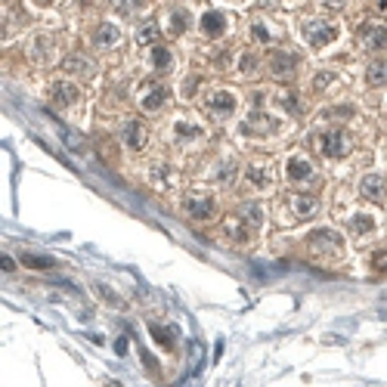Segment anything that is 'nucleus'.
<instances>
[{
  "mask_svg": "<svg viewBox=\"0 0 387 387\" xmlns=\"http://www.w3.org/2000/svg\"><path fill=\"white\" fill-rule=\"evenodd\" d=\"M236 106H239V100L230 90H214V93L205 96V109L211 115H217V118H230V115L236 112Z\"/></svg>",
  "mask_w": 387,
  "mask_h": 387,
  "instance_id": "obj_7",
  "label": "nucleus"
},
{
  "mask_svg": "<svg viewBox=\"0 0 387 387\" xmlns=\"http://www.w3.org/2000/svg\"><path fill=\"white\" fill-rule=\"evenodd\" d=\"M59 133H63V140H65V146H69V149H71V152H84V149H87V146H84V140H81V137H78V133H75V131H69V127H65V124H59Z\"/></svg>",
  "mask_w": 387,
  "mask_h": 387,
  "instance_id": "obj_27",
  "label": "nucleus"
},
{
  "mask_svg": "<svg viewBox=\"0 0 387 387\" xmlns=\"http://www.w3.org/2000/svg\"><path fill=\"white\" fill-rule=\"evenodd\" d=\"M186 25H189V16H186V10H180V13H174V16H170V28H174L177 34H180V32H186Z\"/></svg>",
  "mask_w": 387,
  "mask_h": 387,
  "instance_id": "obj_32",
  "label": "nucleus"
},
{
  "mask_svg": "<svg viewBox=\"0 0 387 387\" xmlns=\"http://www.w3.org/2000/svg\"><path fill=\"white\" fill-rule=\"evenodd\" d=\"M168 100H170V90H168V84H162V81L143 84V90L137 93L140 109H146V112H158V109H164L168 106Z\"/></svg>",
  "mask_w": 387,
  "mask_h": 387,
  "instance_id": "obj_4",
  "label": "nucleus"
},
{
  "mask_svg": "<svg viewBox=\"0 0 387 387\" xmlns=\"http://www.w3.org/2000/svg\"><path fill=\"white\" fill-rule=\"evenodd\" d=\"M257 69V56H251V53H245V56H242V71H245V75H251V71H254Z\"/></svg>",
  "mask_w": 387,
  "mask_h": 387,
  "instance_id": "obj_34",
  "label": "nucleus"
},
{
  "mask_svg": "<svg viewBox=\"0 0 387 387\" xmlns=\"http://www.w3.org/2000/svg\"><path fill=\"white\" fill-rule=\"evenodd\" d=\"M118 7L124 10V13H131V7H143V0H118Z\"/></svg>",
  "mask_w": 387,
  "mask_h": 387,
  "instance_id": "obj_36",
  "label": "nucleus"
},
{
  "mask_svg": "<svg viewBox=\"0 0 387 387\" xmlns=\"http://www.w3.org/2000/svg\"><path fill=\"white\" fill-rule=\"evenodd\" d=\"M242 131H245V133H251V131H254V133H273V131H276V121L267 118L263 112H251L248 118H245Z\"/></svg>",
  "mask_w": 387,
  "mask_h": 387,
  "instance_id": "obj_17",
  "label": "nucleus"
},
{
  "mask_svg": "<svg viewBox=\"0 0 387 387\" xmlns=\"http://www.w3.org/2000/svg\"><path fill=\"white\" fill-rule=\"evenodd\" d=\"M149 63L155 65V69H168V65H170V50H168V47H152Z\"/></svg>",
  "mask_w": 387,
  "mask_h": 387,
  "instance_id": "obj_28",
  "label": "nucleus"
},
{
  "mask_svg": "<svg viewBox=\"0 0 387 387\" xmlns=\"http://www.w3.org/2000/svg\"><path fill=\"white\" fill-rule=\"evenodd\" d=\"M307 251H310L313 257H319V261H341L344 257L341 239L331 230H313L310 236H307Z\"/></svg>",
  "mask_w": 387,
  "mask_h": 387,
  "instance_id": "obj_2",
  "label": "nucleus"
},
{
  "mask_svg": "<svg viewBox=\"0 0 387 387\" xmlns=\"http://www.w3.org/2000/svg\"><path fill=\"white\" fill-rule=\"evenodd\" d=\"M214 208H217V201H214V195H211V192L192 189V192L183 195V211H186L189 217H195V220H208V217H214Z\"/></svg>",
  "mask_w": 387,
  "mask_h": 387,
  "instance_id": "obj_3",
  "label": "nucleus"
},
{
  "mask_svg": "<svg viewBox=\"0 0 387 387\" xmlns=\"http://www.w3.org/2000/svg\"><path fill=\"white\" fill-rule=\"evenodd\" d=\"M236 170H239V164L232 162V158H220L217 168H214V183H220V186H230V183L236 180Z\"/></svg>",
  "mask_w": 387,
  "mask_h": 387,
  "instance_id": "obj_19",
  "label": "nucleus"
},
{
  "mask_svg": "<svg viewBox=\"0 0 387 387\" xmlns=\"http://www.w3.org/2000/svg\"><path fill=\"white\" fill-rule=\"evenodd\" d=\"M276 106H285L288 112H294V115L300 112V100H298V93H291V90H282V93H276Z\"/></svg>",
  "mask_w": 387,
  "mask_h": 387,
  "instance_id": "obj_25",
  "label": "nucleus"
},
{
  "mask_svg": "<svg viewBox=\"0 0 387 387\" xmlns=\"http://www.w3.org/2000/svg\"><path fill=\"white\" fill-rule=\"evenodd\" d=\"M121 140H124V146L131 152H140L149 143V131H146V124H140V121H127V124L121 127Z\"/></svg>",
  "mask_w": 387,
  "mask_h": 387,
  "instance_id": "obj_10",
  "label": "nucleus"
},
{
  "mask_svg": "<svg viewBox=\"0 0 387 387\" xmlns=\"http://www.w3.org/2000/svg\"><path fill=\"white\" fill-rule=\"evenodd\" d=\"M261 223H263V211H261V205H242L239 211H232L230 217H226V223H223V230H226V236L232 239V242H248V239H254V232L261 230Z\"/></svg>",
  "mask_w": 387,
  "mask_h": 387,
  "instance_id": "obj_1",
  "label": "nucleus"
},
{
  "mask_svg": "<svg viewBox=\"0 0 387 387\" xmlns=\"http://www.w3.org/2000/svg\"><path fill=\"white\" fill-rule=\"evenodd\" d=\"M366 81L372 84V87H384L387 84V59H372V65H368V71H366Z\"/></svg>",
  "mask_w": 387,
  "mask_h": 387,
  "instance_id": "obj_21",
  "label": "nucleus"
},
{
  "mask_svg": "<svg viewBox=\"0 0 387 387\" xmlns=\"http://www.w3.org/2000/svg\"><path fill=\"white\" fill-rule=\"evenodd\" d=\"M245 183H248V186H257V189L269 186V183H273V170H269V164H261V162L248 164V170H245Z\"/></svg>",
  "mask_w": 387,
  "mask_h": 387,
  "instance_id": "obj_15",
  "label": "nucleus"
},
{
  "mask_svg": "<svg viewBox=\"0 0 387 387\" xmlns=\"http://www.w3.org/2000/svg\"><path fill=\"white\" fill-rule=\"evenodd\" d=\"M38 3H44V7H47V3H56V0H38Z\"/></svg>",
  "mask_w": 387,
  "mask_h": 387,
  "instance_id": "obj_38",
  "label": "nucleus"
},
{
  "mask_svg": "<svg viewBox=\"0 0 387 387\" xmlns=\"http://www.w3.org/2000/svg\"><path fill=\"white\" fill-rule=\"evenodd\" d=\"M50 100L56 109H71V106H78V100H81V90L69 81H56L50 87Z\"/></svg>",
  "mask_w": 387,
  "mask_h": 387,
  "instance_id": "obj_9",
  "label": "nucleus"
},
{
  "mask_svg": "<svg viewBox=\"0 0 387 387\" xmlns=\"http://www.w3.org/2000/svg\"><path fill=\"white\" fill-rule=\"evenodd\" d=\"M360 192H362V199H366V201H372V205H381V201H384V195H387V183H384V177H381V174H368V177H362Z\"/></svg>",
  "mask_w": 387,
  "mask_h": 387,
  "instance_id": "obj_11",
  "label": "nucleus"
},
{
  "mask_svg": "<svg viewBox=\"0 0 387 387\" xmlns=\"http://www.w3.org/2000/svg\"><path fill=\"white\" fill-rule=\"evenodd\" d=\"M223 32H226V16L220 10H205V16H201V34L220 38Z\"/></svg>",
  "mask_w": 387,
  "mask_h": 387,
  "instance_id": "obj_13",
  "label": "nucleus"
},
{
  "mask_svg": "<svg viewBox=\"0 0 387 387\" xmlns=\"http://www.w3.org/2000/svg\"><path fill=\"white\" fill-rule=\"evenodd\" d=\"M322 3H325V7H329V10H341L344 3H347V0H322Z\"/></svg>",
  "mask_w": 387,
  "mask_h": 387,
  "instance_id": "obj_37",
  "label": "nucleus"
},
{
  "mask_svg": "<svg viewBox=\"0 0 387 387\" xmlns=\"http://www.w3.org/2000/svg\"><path fill=\"white\" fill-rule=\"evenodd\" d=\"M350 137L344 131H338V127H331V131L322 133V140H319V149H322L325 158H344L350 152Z\"/></svg>",
  "mask_w": 387,
  "mask_h": 387,
  "instance_id": "obj_6",
  "label": "nucleus"
},
{
  "mask_svg": "<svg viewBox=\"0 0 387 387\" xmlns=\"http://www.w3.org/2000/svg\"><path fill=\"white\" fill-rule=\"evenodd\" d=\"M118 25H112V22H106V25H100L96 28V34H93V44L96 47H115L118 44Z\"/></svg>",
  "mask_w": 387,
  "mask_h": 387,
  "instance_id": "obj_20",
  "label": "nucleus"
},
{
  "mask_svg": "<svg viewBox=\"0 0 387 387\" xmlns=\"http://www.w3.org/2000/svg\"><path fill=\"white\" fill-rule=\"evenodd\" d=\"M372 269L375 273H381V276H387V248H381V251H375L372 254Z\"/></svg>",
  "mask_w": 387,
  "mask_h": 387,
  "instance_id": "obj_31",
  "label": "nucleus"
},
{
  "mask_svg": "<svg viewBox=\"0 0 387 387\" xmlns=\"http://www.w3.org/2000/svg\"><path fill=\"white\" fill-rule=\"evenodd\" d=\"M205 137V131H201L199 124H192V121H177L174 124V140L177 143H195V140Z\"/></svg>",
  "mask_w": 387,
  "mask_h": 387,
  "instance_id": "obj_18",
  "label": "nucleus"
},
{
  "mask_svg": "<svg viewBox=\"0 0 387 387\" xmlns=\"http://www.w3.org/2000/svg\"><path fill=\"white\" fill-rule=\"evenodd\" d=\"M298 53L291 50H276L273 56H269V71H273L276 78H291L294 71H298Z\"/></svg>",
  "mask_w": 387,
  "mask_h": 387,
  "instance_id": "obj_8",
  "label": "nucleus"
},
{
  "mask_svg": "<svg viewBox=\"0 0 387 387\" xmlns=\"http://www.w3.org/2000/svg\"><path fill=\"white\" fill-rule=\"evenodd\" d=\"M162 186V189H168V186H174V170L168 168V164H155V170H152V186Z\"/></svg>",
  "mask_w": 387,
  "mask_h": 387,
  "instance_id": "obj_24",
  "label": "nucleus"
},
{
  "mask_svg": "<svg viewBox=\"0 0 387 387\" xmlns=\"http://www.w3.org/2000/svg\"><path fill=\"white\" fill-rule=\"evenodd\" d=\"M152 41H158V25H146L140 32V44H152Z\"/></svg>",
  "mask_w": 387,
  "mask_h": 387,
  "instance_id": "obj_33",
  "label": "nucleus"
},
{
  "mask_svg": "<svg viewBox=\"0 0 387 387\" xmlns=\"http://www.w3.org/2000/svg\"><path fill=\"white\" fill-rule=\"evenodd\" d=\"M22 263H25V267H34V269H50L53 263V257H47V254H25L22 257Z\"/></svg>",
  "mask_w": 387,
  "mask_h": 387,
  "instance_id": "obj_30",
  "label": "nucleus"
},
{
  "mask_svg": "<svg viewBox=\"0 0 387 387\" xmlns=\"http://www.w3.org/2000/svg\"><path fill=\"white\" fill-rule=\"evenodd\" d=\"M362 47H368V50H381V47H387V25H378V22L362 25Z\"/></svg>",
  "mask_w": 387,
  "mask_h": 387,
  "instance_id": "obj_12",
  "label": "nucleus"
},
{
  "mask_svg": "<svg viewBox=\"0 0 387 387\" xmlns=\"http://www.w3.org/2000/svg\"><path fill=\"white\" fill-rule=\"evenodd\" d=\"M288 205H291L294 217H316V211H319V201L313 195H291Z\"/></svg>",
  "mask_w": 387,
  "mask_h": 387,
  "instance_id": "obj_16",
  "label": "nucleus"
},
{
  "mask_svg": "<svg viewBox=\"0 0 387 387\" xmlns=\"http://www.w3.org/2000/svg\"><path fill=\"white\" fill-rule=\"evenodd\" d=\"M313 164L307 162L304 155H291L288 158V180L291 183H304V180H313Z\"/></svg>",
  "mask_w": 387,
  "mask_h": 387,
  "instance_id": "obj_14",
  "label": "nucleus"
},
{
  "mask_svg": "<svg viewBox=\"0 0 387 387\" xmlns=\"http://www.w3.org/2000/svg\"><path fill=\"white\" fill-rule=\"evenodd\" d=\"M251 38H257V41H261V44H269V41H273L276 34H273V28H269L267 22H261V19H257V22H251Z\"/></svg>",
  "mask_w": 387,
  "mask_h": 387,
  "instance_id": "obj_26",
  "label": "nucleus"
},
{
  "mask_svg": "<svg viewBox=\"0 0 387 387\" xmlns=\"http://www.w3.org/2000/svg\"><path fill=\"white\" fill-rule=\"evenodd\" d=\"M300 32H304V38L310 41L313 47H325V44H331V41L338 38V25L322 22V19H307L304 25H300Z\"/></svg>",
  "mask_w": 387,
  "mask_h": 387,
  "instance_id": "obj_5",
  "label": "nucleus"
},
{
  "mask_svg": "<svg viewBox=\"0 0 387 387\" xmlns=\"http://www.w3.org/2000/svg\"><path fill=\"white\" fill-rule=\"evenodd\" d=\"M149 329H152V338H155V341L162 344V347H170V344H174L177 329H162V325H155V322H152Z\"/></svg>",
  "mask_w": 387,
  "mask_h": 387,
  "instance_id": "obj_29",
  "label": "nucleus"
},
{
  "mask_svg": "<svg viewBox=\"0 0 387 387\" xmlns=\"http://www.w3.org/2000/svg\"><path fill=\"white\" fill-rule=\"evenodd\" d=\"M331 81H335V75H319V78H316V90L331 87Z\"/></svg>",
  "mask_w": 387,
  "mask_h": 387,
  "instance_id": "obj_35",
  "label": "nucleus"
},
{
  "mask_svg": "<svg viewBox=\"0 0 387 387\" xmlns=\"http://www.w3.org/2000/svg\"><path fill=\"white\" fill-rule=\"evenodd\" d=\"M372 230H375V217H368V214H353V217H350V232L368 236Z\"/></svg>",
  "mask_w": 387,
  "mask_h": 387,
  "instance_id": "obj_22",
  "label": "nucleus"
},
{
  "mask_svg": "<svg viewBox=\"0 0 387 387\" xmlns=\"http://www.w3.org/2000/svg\"><path fill=\"white\" fill-rule=\"evenodd\" d=\"M65 69L75 71V75H93V63L87 56H69L65 59Z\"/></svg>",
  "mask_w": 387,
  "mask_h": 387,
  "instance_id": "obj_23",
  "label": "nucleus"
}]
</instances>
